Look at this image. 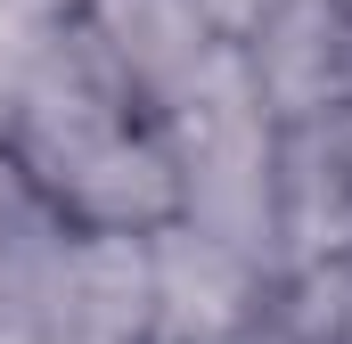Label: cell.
Returning a JSON list of instances; mask_svg holds the SVG:
<instances>
[{
    "label": "cell",
    "mask_w": 352,
    "mask_h": 344,
    "mask_svg": "<svg viewBox=\"0 0 352 344\" xmlns=\"http://www.w3.org/2000/svg\"><path fill=\"white\" fill-rule=\"evenodd\" d=\"M344 8H352V0H344Z\"/></svg>",
    "instance_id": "9"
},
{
    "label": "cell",
    "mask_w": 352,
    "mask_h": 344,
    "mask_svg": "<svg viewBox=\"0 0 352 344\" xmlns=\"http://www.w3.org/2000/svg\"><path fill=\"white\" fill-rule=\"evenodd\" d=\"M74 25L90 33V50L131 83V98L156 115L164 98L197 83L230 41L197 17V0H82L74 8Z\"/></svg>",
    "instance_id": "6"
},
{
    "label": "cell",
    "mask_w": 352,
    "mask_h": 344,
    "mask_svg": "<svg viewBox=\"0 0 352 344\" xmlns=\"http://www.w3.org/2000/svg\"><path fill=\"white\" fill-rule=\"evenodd\" d=\"M156 270V344H238L278 320V270L230 238H205L188 222H164L148 238Z\"/></svg>",
    "instance_id": "3"
},
{
    "label": "cell",
    "mask_w": 352,
    "mask_h": 344,
    "mask_svg": "<svg viewBox=\"0 0 352 344\" xmlns=\"http://www.w3.org/2000/svg\"><path fill=\"white\" fill-rule=\"evenodd\" d=\"M41 344H156L148 238L66 230L50 270H41Z\"/></svg>",
    "instance_id": "4"
},
{
    "label": "cell",
    "mask_w": 352,
    "mask_h": 344,
    "mask_svg": "<svg viewBox=\"0 0 352 344\" xmlns=\"http://www.w3.org/2000/svg\"><path fill=\"white\" fill-rule=\"evenodd\" d=\"M156 131H164V156H173V180H180V222L205 230V238H230V246H246L278 270V156H287V131L263 107L246 58L221 50L180 98L156 107Z\"/></svg>",
    "instance_id": "2"
},
{
    "label": "cell",
    "mask_w": 352,
    "mask_h": 344,
    "mask_svg": "<svg viewBox=\"0 0 352 344\" xmlns=\"http://www.w3.org/2000/svg\"><path fill=\"white\" fill-rule=\"evenodd\" d=\"M8 8H16L25 25H66V17H74L82 0H8Z\"/></svg>",
    "instance_id": "8"
},
{
    "label": "cell",
    "mask_w": 352,
    "mask_h": 344,
    "mask_svg": "<svg viewBox=\"0 0 352 344\" xmlns=\"http://www.w3.org/2000/svg\"><path fill=\"white\" fill-rule=\"evenodd\" d=\"M0 156L41 197V213L58 230L156 238L164 222H180V180L156 115L90 50L74 17L25 50V74L8 98V123H0Z\"/></svg>",
    "instance_id": "1"
},
{
    "label": "cell",
    "mask_w": 352,
    "mask_h": 344,
    "mask_svg": "<svg viewBox=\"0 0 352 344\" xmlns=\"http://www.w3.org/2000/svg\"><path fill=\"white\" fill-rule=\"evenodd\" d=\"M270 8H278V0H197V17H205V25H213L230 50L263 33V17H270Z\"/></svg>",
    "instance_id": "7"
},
{
    "label": "cell",
    "mask_w": 352,
    "mask_h": 344,
    "mask_svg": "<svg viewBox=\"0 0 352 344\" xmlns=\"http://www.w3.org/2000/svg\"><path fill=\"white\" fill-rule=\"evenodd\" d=\"M246 74L278 131L352 115V8L344 0H278L254 41H238Z\"/></svg>",
    "instance_id": "5"
}]
</instances>
